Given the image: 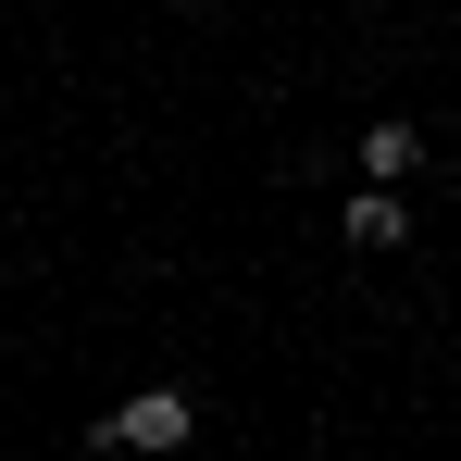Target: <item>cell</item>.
Listing matches in <instances>:
<instances>
[{
  "label": "cell",
  "instance_id": "obj_1",
  "mask_svg": "<svg viewBox=\"0 0 461 461\" xmlns=\"http://www.w3.org/2000/svg\"><path fill=\"white\" fill-rule=\"evenodd\" d=\"M200 437V386H138L100 411V449H187Z\"/></svg>",
  "mask_w": 461,
  "mask_h": 461
},
{
  "label": "cell",
  "instance_id": "obj_2",
  "mask_svg": "<svg viewBox=\"0 0 461 461\" xmlns=\"http://www.w3.org/2000/svg\"><path fill=\"white\" fill-rule=\"evenodd\" d=\"M411 162H424V125H411V113H386V125H362V175H375V187H399Z\"/></svg>",
  "mask_w": 461,
  "mask_h": 461
},
{
  "label": "cell",
  "instance_id": "obj_3",
  "mask_svg": "<svg viewBox=\"0 0 461 461\" xmlns=\"http://www.w3.org/2000/svg\"><path fill=\"white\" fill-rule=\"evenodd\" d=\"M337 225H349V249H399V237H411V200H399V187H362Z\"/></svg>",
  "mask_w": 461,
  "mask_h": 461
}]
</instances>
